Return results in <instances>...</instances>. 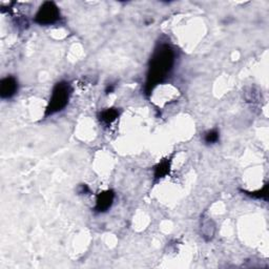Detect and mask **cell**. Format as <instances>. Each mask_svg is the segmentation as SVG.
<instances>
[{
	"mask_svg": "<svg viewBox=\"0 0 269 269\" xmlns=\"http://www.w3.org/2000/svg\"><path fill=\"white\" fill-rule=\"evenodd\" d=\"M246 193V195L250 196L251 198H256V199H265L267 200V195H268V185L266 184L264 188L257 190V191H252V192H248V191H244Z\"/></svg>",
	"mask_w": 269,
	"mask_h": 269,
	"instance_id": "obj_8",
	"label": "cell"
},
{
	"mask_svg": "<svg viewBox=\"0 0 269 269\" xmlns=\"http://www.w3.org/2000/svg\"><path fill=\"white\" fill-rule=\"evenodd\" d=\"M168 171H170V163L167 161H163L159 163L155 168V177L157 179L163 178L165 175H167Z\"/></svg>",
	"mask_w": 269,
	"mask_h": 269,
	"instance_id": "obj_7",
	"label": "cell"
},
{
	"mask_svg": "<svg viewBox=\"0 0 269 269\" xmlns=\"http://www.w3.org/2000/svg\"><path fill=\"white\" fill-rule=\"evenodd\" d=\"M118 116H119V113H118L117 109L108 108L100 114V121H102L105 124H111L117 119Z\"/></svg>",
	"mask_w": 269,
	"mask_h": 269,
	"instance_id": "obj_6",
	"label": "cell"
},
{
	"mask_svg": "<svg viewBox=\"0 0 269 269\" xmlns=\"http://www.w3.org/2000/svg\"><path fill=\"white\" fill-rule=\"evenodd\" d=\"M219 140V133L218 131H209L205 134L204 136V141L208 144H212V143H216Z\"/></svg>",
	"mask_w": 269,
	"mask_h": 269,
	"instance_id": "obj_9",
	"label": "cell"
},
{
	"mask_svg": "<svg viewBox=\"0 0 269 269\" xmlns=\"http://www.w3.org/2000/svg\"><path fill=\"white\" fill-rule=\"evenodd\" d=\"M115 195L112 190H107L102 193H100L96 201V212L98 213H104L112 206L114 202Z\"/></svg>",
	"mask_w": 269,
	"mask_h": 269,
	"instance_id": "obj_5",
	"label": "cell"
},
{
	"mask_svg": "<svg viewBox=\"0 0 269 269\" xmlns=\"http://www.w3.org/2000/svg\"><path fill=\"white\" fill-rule=\"evenodd\" d=\"M59 16H60V13H59L57 5L54 2L46 1L39 7L35 21L41 25H48L55 23L59 19Z\"/></svg>",
	"mask_w": 269,
	"mask_h": 269,
	"instance_id": "obj_3",
	"label": "cell"
},
{
	"mask_svg": "<svg viewBox=\"0 0 269 269\" xmlns=\"http://www.w3.org/2000/svg\"><path fill=\"white\" fill-rule=\"evenodd\" d=\"M17 90H18V84L13 77H6L0 82V95L2 98L13 97Z\"/></svg>",
	"mask_w": 269,
	"mask_h": 269,
	"instance_id": "obj_4",
	"label": "cell"
},
{
	"mask_svg": "<svg viewBox=\"0 0 269 269\" xmlns=\"http://www.w3.org/2000/svg\"><path fill=\"white\" fill-rule=\"evenodd\" d=\"M175 62V53L173 48L167 45H160L151 57L146 81V91L149 92L158 83L162 82L173 69Z\"/></svg>",
	"mask_w": 269,
	"mask_h": 269,
	"instance_id": "obj_1",
	"label": "cell"
},
{
	"mask_svg": "<svg viewBox=\"0 0 269 269\" xmlns=\"http://www.w3.org/2000/svg\"><path fill=\"white\" fill-rule=\"evenodd\" d=\"M71 96V87L67 82H59L57 83L52 96L49 99V103L46 107V115H53L57 112H60L62 108L69 102Z\"/></svg>",
	"mask_w": 269,
	"mask_h": 269,
	"instance_id": "obj_2",
	"label": "cell"
}]
</instances>
